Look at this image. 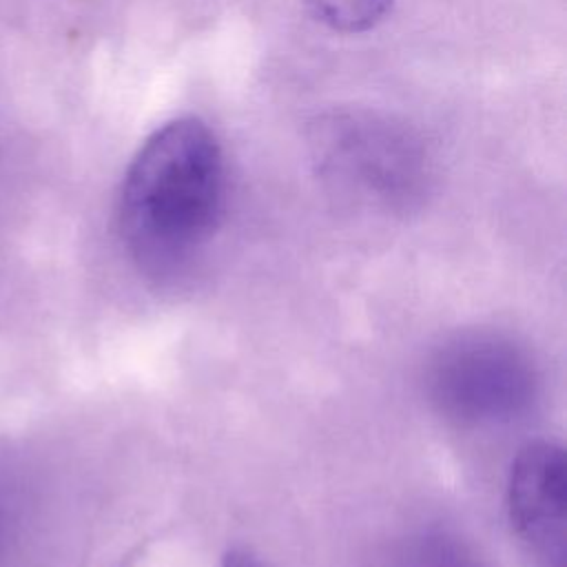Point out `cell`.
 <instances>
[{"label": "cell", "mask_w": 567, "mask_h": 567, "mask_svg": "<svg viewBox=\"0 0 567 567\" xmlns=\"http://www.w3.org/2000/svg\"><path fill=\"white\" fill-rule=\"evenodd\" d=\"M226 197L224 153L197 117L166 122L131 159L117 199L122 241L140 268L171 275L213 237Z\"/></svg>", "instance_id": "cell-1"}, {"label": "cell", "mask_w": 567, "mask_h": 567, "mask_svg": "<svg viewBox=\"0 0 567 567\" xmlns=\"http://www.w3.org/2000/svg\"><path fill=\"white\" fill-rule=\"evenodd\" d=\"M310 148L321 173L388 206L416 199L430 177L421 137L403 122L370 111L319 117L310 133Z\"/></svg>", "instance_id": "cell-2"}, {"label": "cell", "mask_w": 567, "mask_h": 567, "mask_svg": "<svg viewBox=\"0 0 567 567\" xmlns=\"http://www.w3.org/2000/svg\"><path fill=\"white\" fill-rule=\"evenodd\" d=\"M536 383L529 357L492 334L456 339L439 352L430 372L434 401L463 423H501L523 414Z\"/></svg>", "instance_id": "cell-3"}, {"label": "cell", "mask_w": 567, "mask_h": 567, "mask_svg": "<svg viewBox=\"0 0 567 567\" xmlns=\"http://www.w3.org/2000/svg\"><path fill=\"white\" fill-rule=\"evenodd\" d=\"M509 520L534 554L563 563L567 523V461L563 445L527 443L507 476Z\"/></svg>", "instance_id": "cell-4"}, {"label": "cell", "mask_w": 567, "mask_h": 567, "mask_svg": "<svg viewBox=\"0 0 567 567\" xmlns=\"http://www.w3.org/2000/svg\"><path fill=\"white\" fill-rule=\"evenodd\" d=\"M310 16L339 33L374 29L392 9V0H303Z\"/></svg>", "instance_id": "cell-5"}, {"label": "cell", "mask_w": 567, "mask_h": 567, "mask_svg": "<svg viewBox=\"0 0 567 567\" xmlns=\"http://www.w3.org/2000/svg\"><path fill=\"white\" fill-rule=\"evenodd\" d=\"M221 567H268L264 565L255 554H250L248 549H230L224 560Z\"/></svg>", "instance_id": "cell-6"}]
</instances>
